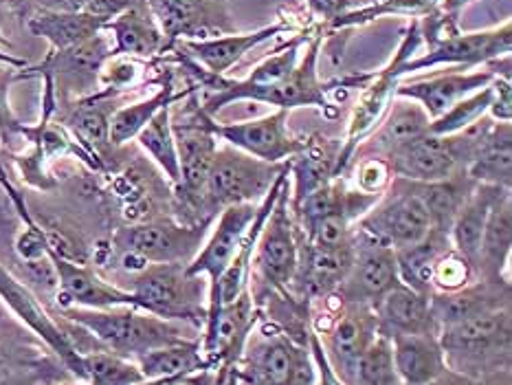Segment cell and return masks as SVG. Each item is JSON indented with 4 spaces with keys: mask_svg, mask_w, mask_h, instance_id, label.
Masks as SVG:
<instances>
[{
    "mask_svg": "<svg viewBox=\"0 0 512 385\" xmlns=\"http://www.w3.org/2000/svg\"><path fill=\"white\" fill-rule=\"evenodd\" d=\"M429 304L433 322H436L440 333L442 328L455 326L480 313L495 311V308H510V284L508 280L495 282L477 278L458 291L431 293Z\"/></svg>",
    "mask_w": 512,
    "mask_h": 385,
    "instance_id": "19",
    "label": "cell"
},
{
    "mask_svg": "<svg viewBox=\"0 0 512 385\" xmlns=\"http://www.w3.org/2000/svg\"><path fill=\"white\" fill-rule=\"evenodd\" d=\"M420 38H422L420 27H418V22H414V25H411V29H409V33L405 36L403 44H400L394 62L389 64L385 71L378 73L374 77V82L365 88V93L359 99V104H356L354 115L350 119L348 139H345V148L337 159L335 174L339 170H343L345 165H348L354 150L359 148V143L383 121V115L387 113L389 106H392V102H394V97H396V88H398V82H400V66L409 62V55L418 49Z\"/></svg>",
    "mask_w": 512,
    "mask_h": 385,
    "instance_id": "9",
    "label": "cell"
},
{
    "mask_svg": "<svg viewBox=\"0 0 512 385\" xmlns=\"http://www.w3.org/2000/svg\"><path fill=\"white\" fill-rule=\"evenodd\" d=\"M381 130L376 132V148H381L385 154L403 148L405 143L414 141L429 132L431 119L420 104L411 102L405 97H396L392 102V113L385 121H381Z\"/></svg>",
    "mask_w": 512,
    "mask_h": 385,
    "instance_id": "34",
    "label": "cell"
},
{
    "mask_svg": "<svg viewBox=\"0 0 512 385\" xmlns=\"http://www.w3.org/2000/svg\"><path fill=\"white\" fill-rule=\"evenodd\" d=\"M394 368L403 385H422L447 370L438 335H396L392 337Z\"/></svg>",
    "mask_w": 512,
    "mask_h": 385,
    "instance_id": "25",
    "label": "cell"
},
{
    "mask_svg": "<svg viewBox=\"0 0 512 385\" xmlns=\"http://www.w3.org/2000/svg\"><path fill=\"white\" fill-rule=\"evenodd\" d=\"M0 300H3L9 311L14 313L22 324L33 330L44 344H47L55 355L62 359L66 368L71 370L73 377L80 379L82 372V352L73 346L69 333L55 324V319L44 311V306L36 300L25 284L18 282L5 267H0Z\"/></svg>",
    "mask_w": 512,
    "mask_h": 385,
    "instance_id": "14",
    "label": "cell"
},
{
    "mask_svg": "<svg viewBox=\"0 0 512 385\" xmlns=\"http://www.w3.org/2000/svg\"><path fill=\"white\" fill-rule=\"evenodd\" d=\"M376 335L378 326L372 306L345 304L339 300V313L330 319V326L324 328V335L317 337L326 350L330 366L335 368L341 381L345 385H356V363H359L363 350L372 344Z\"/></svg>",
    "mask_w": 512,
    "mask_h": 385,
    "instance_id": "11",
    "label": "cell"
},
{
    "mask_svg": "<svg viewBox=\"0 0 512 385\" xmlns=\"http://www.w3.org/2000/svg\"><path fill=\"white\" fill-rule=\"evenodd\" d=\"M141 311L152 313L170 322L205 324L209 282L203 275H192L187 264H148L141 269L132 289Z\"/></svg>",
    "mask_w": 512,
    "mask_h": 385,
    "instance_id": "3",
    "label": "cell"
},
{
    "mask_svg": "<svg viewBox=\"0 0 512 385\" xmlns=\"http://www.w3.org/2000/svg\"><path fill=\"white\" fill-rule=\"evenodd\" d=\"M170 108L172 106H163L159 113L148 121V126L139 132L137 141L139 146L150 154L152 161L165 172V176L178 187V183H181V163H178Z\"/></svg>",
    "mask_w": 512,
    "mask_h": 385,
    "instance_id": "36",
    "label": "cell"
},
{
    "mask_svg": "<svg viewBox=\"0 0 512 385\" xmlns=\"http://www.w3.org/2000/svg\"><path fill=\"white\" fill-rule=\"evenodd\" d=\"M99 75H102V82L113 91V88H126L130 84H135L137 75H139V66L132 62V60H110L108 64L102 66V71H99Z\"/></svg>",
    "mask_w": 512,
    "mask_h": 385,
    "instance_id": "45",
    "label": "cell"
},
{
    "mask_svg": "<svg viewBox=\"0 0 512 385\" xmlns=\"http://www.w3.org/2000/svg\"><path fill=\"white\" fill-rule=\"evenodd\" d=\"M183 95H176L174 86L165 84L161 91L157 95H152L150 99H143V102L119 108L117 113L110 117V130H108L110 143H113V146H124L126 141L135 139L163 106H172L176 99H181Z\"/></svg>",
    "mask_w": 512,
    "mask_h": 385,
    "instance_id": "37",
    "label": "cell"
},
{
    "mask_svg": "<svg viewBox=\"0 0 512 385\" xmlns=\"http://www.w3.org/2000/svg\"><path fill=\"white\" fill-rule=\"evenodd\" d=\"M258 205L260 203H238L220 209L216 227L209 231L203 247H200L194 260L187 264L189 273L203 275L209 282V289L220 280V275L225 273L229 262L236 256L242 238L247 236L253 218L258 214Z\"/></svg>",
    "mask_w": 512,
    "mask_h": 385,
    "instance_id": "15",
    "label": "cell"
},
{
    "mask_svg": "<svg viewBox=\"0 0 512 385\" xmlns=\"http://www.w3.org/2000/svg\"><path fill=\"white\" fill-rule=\"evenodd\" d=\"M163 36L170 40H203L214 27H229L222 0H150Z\"/></svg>",
    "mask_w": 512,
    "mask_h": 385,
    "instance_id": "22",
    "label": "cell"
},
{
    "mask_svg": "<svg viewBox=\"0 0 512 385\" xmlns=\"http://www.w3.org/2000/svg\"><path fill=\"white\" fill-rule=\"evenodd\" d=\"M387 163L398 179L414 183L442 181L464 170L451 137H436L429 132L389 152Z\"/></svg>",
    "mask_w": 512,
    "mask_h": 385,
    "instance_id": "17",
    "label": "cell"
},
{
    "mask_svg": "<svg viewBox=\"0 0 512 385\" xmlns=\"http://www.w3.org/2000/svg\"><path fill=\"white\" fill-rule=\"evenodd\" d=\"M286 25L264 27L253 33H231L225 38H203V40H178V49L187 51L185 55L194 60L205 71L216 75H227V71L236 64L244 53H249L260 42L275 38L277 33L286 31Z\"/></svg>",
    "mask_w": 512,
    "mask_h": 385,
    "instance_id": "23",
    "label": "cell"
},
{
    "mask_svg": "<svg viewBox=\"0 0 512 385\" xmlns=\"http://www.w3.org/2000/svg\"><path fill=\"white\" fill-rule=\"evenodd\" d=\"M431 11V0H376V5L370 3L363 9L345 11L343 16L332 20V27H348L361 25V22L374 20L385 14H400V16H427Z\"/></svg>",
    "mask_w": 512,
    "mask_h": 385,
    "instance_id": "42",
    "label": "cell"
},
{
    "mask_svg": "<svg viewBox=\"0 0 512 385\" xmlns=\"http://www.w3.org/2000/svg\"><path fill=\"white\" fill-rule=\"evenodd\" d=\"M473 385H512V372L510 368L497 370V372L486 374L482 379H477Z\"/></svg>",
    "mask_w": 512,
    "mask_h": 385,
    "instance_id": "50",
    "label": "cell"
},
{
    "mask_svg": "<svg viewBox=\"0 0 512 385\" xmlns=\"http://www.w3.org/2000/svg\"><path fill=\"white\" fill-rule=\"evenodd\" d=\"M497 77L495 71H473V73H449V75H438L431 77L425 82H414V84H398L396 97L411 99V102L420 104L425 108L429 119H438L440 115L447 113V110L458 104L460 99L469 97L480 91V88L493 84Z\"/></svg>",
    "mask_w": 512,
    "mask_h": 385,
    "instance_id": "21",
    "label": "cell"
},
{
    "mask_svg": "<svg viewBox=\"0 0 512 385\" xmlns=\"http://www.w3.org/2000/svg\"><path fill=\"white\" fill-rule=\"evenodd\" d=\"M80 381L91 385H137L146 381V377L137 361L119 357L104 348L82 352Z\"/></svg>",
    "mask_w": 512,
    "mask_h": 385,
    "instance_id": "38",
    "label": "cell"
},
{
    "mask_svg": "<svg viewBox=\"0 0 512 385\" xmlns=\"http://www.w3.org/2000/svg\"><path fill=\"white\" fill-rule=\"evenodd\" d=\"M392 168H389L387 159H365L359 165V174H356V183L363 194L383 196V192L392 183Z\"/></svg>",
    "mask_w": 512,
    "mask_h": 385,
    "instance_id": "44",
    "label": "cell"
},
{
    "mask_svg": "<svg viewBox=\"0 0 512 385\" xmlns=\"http://www.w3.org/2000/svg\"><path fill=\"white\" fill-rule=\"evenodd\" d=\"M106 29L113 31L115 55L126 53L139 55V58H150V55L159 53L165 47V36L159 22L139 7H128L121 11V14L115 16V20H108Z\"/></svg>",
    "mask_w": 512,
    "mask_h": 385,
    "instance_id": "29",
    "label": "cell"
},
{
    "mask_svg": "<svg viewBox=\"0 0 512 385\" xmlns=\"http://www.w3.org/2000/svg\"><path fill=\"white\" fill-rule=\"evenodd\" d=\"M493 104V84H488L480 91L460 99L458 104H453L447 113L440 115L438 119H433L429 124V135L436 137H449L460 132L464 128H469L475 121H480L488 108Z\"/></svg>",
    "mask_w": 512,
    "mask_h": 385,
    "instance_id": "39",
    "label": "cell"
},
{
    "mask_svg": "<svg viewBox=\"0 0 512 385\" xmlns=\"http://www.w3.org/2000/svg\"><path fill=\"white\" fill-rule=\"evenodd\" d=\"M396 284H400L396 251L356 229L352 267L335 295L345 304H367L374 308Z\"/></svg>",
    "mask_w": 512,
    "mask_h": 385,
    "instance_id": "8",
    "label": "cell"
},
{
    "mask_svg": "<svg viewBox=\"0 0 512 385\" xmlns=\"http://www.w3.org/2000/svg\"><path fill=\"white\" fill-rule=\"evenodd\" d=\"M469 3H471V0H444L442 11H444V14H449V16H455L464 5H469Z\"/></svg>",
    "mask_w": 512,
    "mask_h": 385,
    "instance_id": "51",
    "label": "cell"
},
{
    "mask_svg": "<svg viewBox=\"0 0 512 385\" xmlns=\"http://www.w3.org/2000/svg\"><path fill=\"white\" fill-rule=\"evenodd\" d=\"M477 278H480V275H477L473 264L451 247L447 253H442L436 267H433L431 293L458 291L464 289L466 284L475 282Z\"/></svg>",
    "mask_w": 512,
    "mask_h": 385,
    "instance_id": "41",
    "label": "cell"
},
{
    "mask_svg": "<svg viewBox=\"0 0 512 385\" xmlns=\"http://www.w3.org/2000/svg\"><path fill=\"white\" fill-rule=\"evenodd\" d=\"M288 194L291 192H288L286 179L255 247L251 267V282H255V286L249 291L258 308L271 297L288 293L299 264V238L291 209H288Z\"/></svg>",
    "mask_w": 512,
    "mask_h": 385,
    "instance_id": "4",
    "label": "cell"
},
{
    "mask_svg": "<svg viewBox=\"0 0 512 385\" xmlns=\"http://www.w3.org/2000/svg\"><path fill=\"white\" fill-rule=\"evenodd\" d=\"M286 121L288 110L280 108L269 117L238 121V124H216L214 119H209V128L214 132V137L225 141L227 146L264 163L280 165L306 150V141L295 139L288 132Z\"/></svg>",
    "mask_w": 512,
    "mask_h": 385,
    "instance_id": "10",
    "label": "cell"
},
{
    "mask_svg": "<svg viewBox=\"0 0 512 385\" xmlns=\"http://www.w3.org/2000/svg\"><path fill=\"white\" fill-rule=\"evenodd\" d=\"M510 80L508 77H495L493 80V104L488 108L493 121H504L510 124L512 108H510Z\"/></svg>",
    "mask_w": 512,
    "mask_h": 385,
    "instance_id": "47",
    "label": "cell"
},
{
    "mask_svg": "<svg viewBox=\"0 0 512 385\" xmlns=\"http://www.w3.org/2000/svg\"><path fill=\"white\" fill-rule=\"evenodd\" d=\"M106 25L108 18L93 16L88 11H69V14L44 11L31 20V31L40 38H47L55 53H60L97 36L99 31L106 29Z\"/></svg>",
    "mask_w": 512,
    "mask_h": 385,
    "instance_id": "31",
    "label": "cell"
},
{
    "mask_svg": "<svg viewBox=\"0 0 512 385\" xmlns=\"http://www.w3.org/2000/svg\"><path fill=\"white\" fill-rule=\"evenodd\" d=\"M110 55H115L113 47H110L108 40L102 36V31H99L97 36L77 44V47L55 53L49 64L51 71L64 75L66 80L86 84L99 75Z\"/></svg>",
    "mask_w": 512,
    "mask_h": 385,
    "instance_id": "35",
    "label": "cell"
},
{
    "mask_svg": "<svg viewBox=\"0 0 512 385\" xmlns=\"http://www.w3.org/2000/svg\"><path fill=\"white\" fill-rule=\"evenodd\" d=\"M64 385H91V383H84V381H80V383H64Z\"/></svg>",
    "mask_w": 512,
    "mask_h": 385,
    "instance_id": "52",
    "label": "cell"
},
{
    "mask_svg": "<svg viewBox=\"0 0 512 385\" xmlns=\"http://www.w3.org/2000/svg\"><path fill=\"white\" fill-rule=\"evenodd\" d=\"M447 368L473 381L510 368L512 319L510 308H495L438 333Z\"/></svg>",
    "mask_w": 512,
    "mask_h": 385,
    "instance_id": "2",
    "label": "cell"
},
{
    "mask_svg": "<svg viewBox=\"0 0 512 385\" xmlns=\"http://www.w3.org/2000/svg\"><path fill=\"white\" fill-rule=\"evenodd\" d=\"M510 249H512V201L510 192L504 194L493 205L491 214H488L480 253H477L475 269L477 275L484 280H508V262H510Z\"/></svg>",
    "mask_w": 512,
    "mask_h": 385,
    "instance_id": "26",
    "label": "cell"
},
{
    "mask_svg": "<svg viewBox=\"0 0 512 385\" xmlns=\"http://www.w3.org/2000/svg\"><path fill=\"white\" fill-rule=\"evenodd\" d=\"M304 346L308 344H295L288 335L266 337L262 344L253 346L244 377H249L253 385H288L299 350Z\"/></svg>",
    "mask_w": 512,
    "mask_h": 385,
    "instance_id": "30",
    "label": "cell"
},
{
    "mask_svg": "<svg viewBox=\"0 0 512 385\" xmlns=\"http://www.w3.org/2000/svg\"><path fill=\"white\" fill-rule=\"evenodd\" d=\"M508 192L510 190H504V187L477 183L469 192V196L464 198L462 207L453 218L451 229H449L451 247L458 251L460 256L469 260L473 267L477 262V253H480V242H482L488 214H491V209L499 198Z\"/></svg>",
    "mask_w": 512,
    "mask_h": 385,
    "instance_id": "24",
    "label": "cell"
},
{
    "mask_svg": "<svg viewBox=\"0 0 512 385\" xmlns=\"http://www.w3.org/2000/svg\"><path fill=\"white\" fill-rule=\"evenodd\" d=\"M306 3L315 16L330 22L343 16L345 11H352V7L356 5L354 0H306Z\"/></svg>",
    "mask_w": 512,
    "mask_h": 385,
    "instance_id": "48",
    "label": "cell"
},
{
    "mask_svg": "<svg viewBox=\"0 0 512 385\" xmlns=\"http://www.w3.org/2000/svg\"><path fill=\"white\" fill-rule=\"evenodd\" d=\"M286 168L284 163H264L231 146L218 148L198 198V209H203L205 218L211 220V216L229 205L260 203Z\"/></svg>",
    "mask_w": 512,
    "mask_h": 385,
    "instance_id": "5",
    "label": "cell"
},
{
    "mask_svg": "<svg viewBox=\"0 0 512 385\" xmlns=\"http://www.w3.org/2000/svg\"><path fill=\"white\" fill-rule=\"evenodd\" d=\"M510 20L502 27L493 31H477V33H460L453 31L447 38L429 44V53L420 55L416 60H409L400 66V77L411 71L427 69L436 64H491L493 60L506 58L510 55Z\"/></svg>",
    "mask_w": 512,
    "mask_h": 385,
    "instance_id": "13",
    "label": "cell"
},
{
    "mask_svg": "<svg viewBox=\"0 0 512 385\" xmlns=\"http://www.w3.org/2000/svg\"><path fill=\"white\" fill-rule=\"evenodd\" d=\"M466 174L475 183L495 185L510 190L512 185V128L504 121H495L482 141L473 161L466 165Z\"/></svg>",
    "mask_w": 512,
    "mask_h": 385,
    "instance_id": "27",
    "label": "cell"
},
{
    "mask_svg": "<svg viewBox=\"0 0 512 385\" xmlns=\"http://www.w3.org/2000/svg\"><path fill=\"white\" fill-rule=\"evenodd\" d=\"M449 249V234H444V231L438 229H431L425 238L414 242V245L394 249L400 282L422 295H431L433 267H436L442 253H447Z\"/></svg>",
    "mask_w": 512,
    "mask_h": 385,
    "instance_id": "28",
    "label": "cell"
},
{
    "mask_svg": "<svg viewBox=\"0 0 512 385\" xmlns=\"http://www.w3.org/2000/svg\"><path fill=\"white\" fill-rule=\"evenodd\" d=\"M49 262L58 275L60 286V304L62 308L80 306V308H95V311H106V308H119L130 306L139 308L137 297L128 289H119V286L110 284L99 278L93 269L80 267L71 260L62 258L58 251L49 247Z\"/></svg>",
    "mask_w": 512,
    "mask_h": 385,
    "instance_id": "16",
    "label": "cell"
},
{
    "mask_svg": "<svg viewBox=\"0 0 512 385\" xmlns=\"http://www.w3.org/2000/svg\"><path fill=\"white\" fill-rule=\"evenodd\" d=\"M211 220L194 225L154 220L119 229L115 247L124 253V269L130 262H139L141 269L148 264H189L203 247Z\"/></svg>",
    "mask_w": 512,
    "mask_h": 385,
    "instance_id": "6",
    "label": "cell"
},
{
    "mask_svg": "<svg viewBox=\"0 0 512 385\" xmlns=\"http://www.w3.org/2000/svg\"><path fill=\"white\" fill-rule=\"evenodd\" d=\"M308 350H310V357H313V363H315V374H317L315 385H345L339 374L335 372V368L330 366L326 350H324V346H321V341L313 333V330H310V335H308Z\"/></svg>",
    "mask_w": 512,
    "mask_h": 385,
    "instance_id": "46",
    "label": "cell"
},
{
    "mask_svg": "<svg viewBox=\"0 0 512 385\" xmlns=\"http://www.w3.org/2000/svg\"><path fill=\"white\" fill-rule=\"evenodd\" d=\"M475 381L473 379H469V377H464V374H458V372H453V370H444L438 379H433V381H429V383H422V385H473ZM403 385V383H400Z\"/></svg>",
    "mask_w": 512,
    "mask_h": 385,
    "instance_id": "49",
    "label": "cell"
},
{
    "mask_svg": "<svg viewBox=\"0 0 512 385\" xmlns=\"http://www.w3.org/2000/svg\"><path fill=\"white\" fill-rule=\"evenodd\" d=\"M374 315L378 333L389 339L396 335H438L429 295L409 289L403 282L396 284L374 304Z\"/></svg>",
    "mask_w": 512,
    "mask_h": 385,
    "instance_id": "20",
    "label": "cell"
},
{
    "mask_svg": "<svg viewBox=\"0 0 512 385\" xmlns=\"http://www.w3.org/2000/svg\"><path fill=\"white\" fill-rule=\"evenodd\" d=\"M209 115L198 106L187 110L181 121L172 119V132L176 139L178 163H181V183L178 192L183 194L187 203L198 207V198L207 183L211 163L218 152V143L214 132L209 128Z\"/></svg>",
    "mask_w": 512,
    "mask_h": 385,
    "instance_id": "12",
    "label": "cell"
},
{
    "mask_svg": "<svg viewBox=\"0 0 512 385\" xmlns=\"http://www.w3.org/2000/svg\"><path fill=\"white\" fill-rule=\"evenodd\" d=\"M137 366L146 381L185 377V374L211 368L203 355V348H200V339L176 341V344L152 350L137 359Z\"/></svg>",
    "mask_w": 512,
    "mask_h": 385,
    "instance_id": "33",
    "label": "cell"
},
{
    "mask_svg": "<svg viewBox=\"0 0 512 385\" xmlns=\"http://www.w3.org/2000/svg\"><path fill=\"white\" fill-rule=\"evenodd\" d=\"M416 194L420 196V201L425 203L429 218H431V229L444 231L449 234L451 223L458 209L462 207L464 198L469 196V192L477 185L466 170L455 172L449 179L442 181H433V183H414Z\"/></svg>",
    "mask_w": 512,
    "mask_h": 385,
    "instance_id": "32",
    "label": "cell"
},
{
    "mask_svg": "<svg viewBox=\"0 0 512 385\" xmlns=\"http://www.w3.org/2000/svg\"><path fill=\"white\" fill-rule=\"evenodd\" d=\"M359 231L392 249H403L429 234L431 218L411 181L394 176L389 192L359 220Z\"/></svg>",
    "mask_w": 512,
    "mask_h": 385,
    "instance_id": "7",
    "label": "cell"
},
{
    "mask_svg": "<svg viewBox=\"0 0 512 385\" xmlns=\"http://www.w3.org/2000/svg\"><path fill=\"white\" fill-rule=\"evenodd\" d=\"M71 124H73L77 135H80L88 143V146L104 148L110 143V139H108L110 117L106 110L97 104V99L77 108V113L73 115Z\"/></svg>",
    "mask_w": 512,
    "mask_h": 385,
    "instance_id": "43",
    "label": "cell"
},
{
    "mask_svg": "<svg viewBox=\"0 0 512 385\" xmlns=\"http://www.w3.org/2000/svg\"><path fill=\"white\" fill-rule=\"evenodd\" d=\"M62 315L71 324L86 330L108 352L130 361H137L148 352L176 344V341L196 339L185 333V326L130 306L106 308V311L69 306L62 308Z\"/></svg>",
    "mask_w": 512,
    "mask_h": 385,
    "instance_id": "1",
    "label": "cell"
},
{
    "mask_svg": "<svg viewBox=\"0 0 512 385\" xmlns=\"http://www.w3.org/2000/svg\"><path fill=\"white\" fill-rule=\"evenodd\" d=\"M354 258V240L348 247H317L299 245V264L293 289L302 300H324L332 295L345 280Z\"/></svg>",
    "mask_w": 512,
    "mask_h": 385,
    "instance_id": "18",
    "label": "cell"
},
{
    "mask_svg": "<svg viewBox=\"0 0 512 385\" xmlns=\"http://www.w3.org/2000/svg\"><path fill=\"white\" fill-rule=\"evenodd\" d=\"M356 385H400L392 339L378 333L356 363Z\"/></svg>",
    "mask_w": 512,
    "mask_h": 385,
    "instance_id": "40",
    "label": "cell"
}]
</instances>
